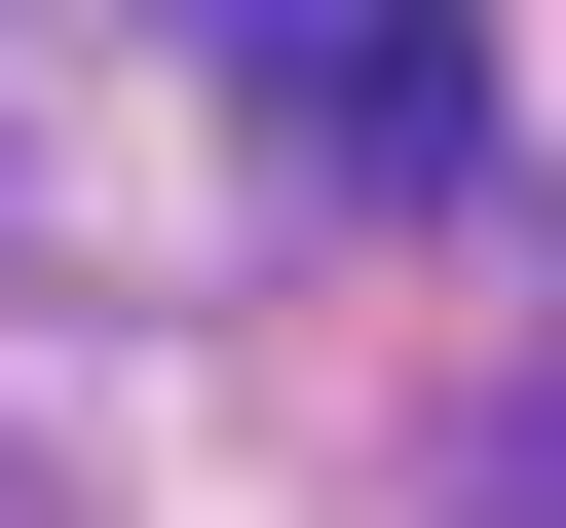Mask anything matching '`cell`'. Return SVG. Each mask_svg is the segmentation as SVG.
Listing matches in <instances>:
<instances>
[{"instance_id":"6da1fadb","label":"cell","mask_w":566,"mask_h":528,"mask_svg":"<svg viewBox=\"0 0 566 528\" xmlns=\"http://www.w3.org/2000/svg\"><path fill=\"white\" fill-rule=\"evenodd\" d=\"M264 189H340V226H453L491 189V39H227Z\"/></svg>"},{"instance_id":"7a4b0ae2","label":"cell","mask_w":566,"mask_h":528,"mask_svg":"<svg viewBox=\"0 0 566 528\" xmlns=\"http://www.w3.org/2000/svg\"><path fill=\"white\" fill-rule=\"evenodd\" d=\"M453 528H566V340H528V415H491V490H453Z\"/></svg>"},{"instance_id":"3957f363","label":"cell","mask_w":566,"mask_h":528,"mask_svg":"<svg viewBox=\"0 0 566 528\" xmlns=\"http://www.w3.org/2000/svg\"><path fill=\"white\" fill-rule=\"evenodd\" d=\"M0 528H39V453H0Z\"/></svg>"}]
</instances>
